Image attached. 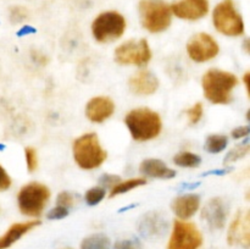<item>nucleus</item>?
Wrapping results in <instances>:
<instances>
[{
  "instance_id": "1",
  "label": "nucleus",
  "mask_w": 250,
  "mask_h": 249,
  "mask_svg": "<svg viewBox=\"0 0 250 249\" xmlns=\"http://www.w3.org/2000/svg\"><path fill=\"white\" fill-rule=\"evenodd\" d=\"M238 84L236 75L227 71L212 68L205 72L202 80L204 95L212 104L225 105L231 103L232 93Z\"/></svg>"
},
{
  "instance_id": "2",
  "label": "nucleus",
  "mask_w": 250,
  "mask_h": 249,
  "mask_svg": "<svg viewBox=\"0 0 250 249\" xmlns=\"http://www.w3.org/2000/svg\"><path fill=\"white\" fill-rule=\"evenodd\" d=\"M126 126L132 138L137 142H146L156 138L163 129L160 115L148 107L133 109L126 115Z\"/></svg>"
},
{
  "instance_id": "3",
  "label": "nucleus",
  "mask_w": 250,
  "mask_h": 249,
  "mask_svg": "<svg viewBox=\"0 0 250 249\" xmlns=\"http://www.w3.org/2000/svg\"><path fill=\"white\" fill-rule=\"evenodd\" d=\"M73 159L83 170H94L106 160V151L95 133H85L78 137L72 145Z\"/></svg>"
},
{
  "instance_id": "4",
  "label": "nucleus",
  "mask_w": 250,
  "mask_h": 249,
  "mask_svg": "<svg viewBox=\"0 0 250 249\" xmlns=\"http://www.w3.org/2000/svg\"><path fill=\"white\" fill-rule=\"evenodd\" d=\"M138 9L142 26L150 33H160L170 27L172 12L164 0H141Z\"/></svg>"
},
{
  "instance_id": "5",
  "label": "nucleus",
  "mask_w": 250,
  "mask_h": 249,
  "mask_svg": "<svg viewBox=\"0 0 250 249\" xmlns=\"http://www.w3.org/2000/svg\"><path fill=\"white\" fill-rule=\"evenodd\" d=\"M212 22L217 32L227 37H239L244 33V21L233 0H222L212 12Z\"/></svg>"
},
{
  "instance_id": "6",
  "label": "nucleus",
  "mask_w": 250,
  "mask_h": 249,
  "mask_svg": "<svg viewBox=\"0 0 250 249\" xmlns=\"http://www.w3.org/2000/svg\"><path fill=\"white\" fill-rule=\"evenodd\" d=\"M49 199H50V190L45 185L39 182H31L23 186L17 194L20 211L29 217H37L42 215Z\"/></svg>"
},
{
  "instance_id": "7",
  "label": "nucleus",
  "mask_w": 250,
  "mask_h": 249,
  "mask_svg": "<svg viewBox=\"0 0 250 249\" xmlns=\"http://www.w3.org/2000/svg\"><path fill=\"white\" fill-rule=\"evenodd\" d=\"M126 31V20L116 11L102 12L92 23V34L99 43L120 39Z\"/></svg>"
},
{
  "instance_id": "8",
  "label": "nucleus",
  "mask_w": 250,
  "mask_h": 249,
  "mask_svg": "<svg viewBox=\"0 0 250 249\" xmlns=\"http://www.w3.org/2000/svg\"><path fill=\"white\" fill-rule=\"evenodd\" d=\"M115 60L120 65L144 66L151 60V49L146 39H131L115 50Z\"/></svg>"
},
{
  "instance_id": "9",
  "label": "nucleus",
  "mask_w": 250,
  "mask_h": 249,
  "mask_svg": "<svg viewBox=\"0 0 250 249\" xmlns=\"http://www.w3.org/2000/svg\"><path fill=\"white\" fill-rule=\"evenodd\" d=\"M203 234L197 226L185 220L175 221L167 243V249H200Z\"/></svg>"
},
{
  "instance_id": "10",
  "label": "nucleus",
  "mask_w": 250,
  "mask_h": 249,
  "mask_svg": "<svg viewBox=\"0 0 250 249\" xmlns=\"http://www.w3.org/2000/svg\"><path fill=\"white\" fill-rule=\"evenodd\" d=\"M220 46L214 37L208 33H197L188 41L187 54L195 62H207L217 56Z\"/></svg>"
},
{
  "instance_id": "11",
  "label": "nucleus",
  "mask_w": 250,
  "mask_h": 249,
  "mask_svg": "<svg viewBox=\"0 0 250 249\" xmlns=\"http://www.w3.org/2000/svg\"><path fill=\"white\" fill-rule=\"evenodd\" d=\"M227 242L229 246L250 247V215L248 210H239L233 217L227 232Z\"/></svg>"
},
{
  "instance_id": "12",
  "label": "nucleus",
  "mask_w": 250,
  "mask_h": 249,
  "mask_svg": "<svg viewBox=\"0 0 250 249\" xmlns=\"http://www.w3.org/2000/svg\"><path fill=\"white\" fill-rule=\"evenodd\" d=\"M229 217V207L222 198H212L202 210V219L210 229H221Z\"/></svg>"
},
{
  "instance_id": "13",
  "label": "nucleus",
  "mask_w": 250,
  "mask_h": 249,
  "mask_svg": "<svg viewBox=\"0 0 250 249\" xmlns=\"http://www.w3.org/2000/svg\"><path fill=\"white\" fill-rule=\"evenodd\" d=\"M171 12L178 19L197 21L209 12L208 0H175L171 5Z\"/></svg>"
},
{
  "instance_id": "14",
  "label": "nucleus",
  "mask_w": 250,
  "mask_h": 249,
  "mask_svg": "<svg viewBox=\"0 0 250 249\" xmlns=\"http://www.w3.org/2000/svg\"><path fill=\"white\" fill-rule=\"evenodd\" d=\"M115 112V103L107 97L92 98L85 106V116L94 124H102L112 116Z\"/></svg>"
},
{
  "instance_id": "15",
  "label": "nucleus",
  "mask_w": 250,
  "mask_h": 249,
  "mask_svg": "<svg viewBox=\"0 0 250 249\" xmlns=\"http://www.w3.org/2000/svg\"><path fill=\"white\" fill-rule=\"evenodd\" d=\"M128 87L133 94L146 97L154 94L158 90L159 80L150 71L142 70L129 78Z\"/></svg>"
},
{
  "instance_id": "16",
  "label": "nucleus",
  "mask_w": 250,
  "mask_h": 249,
  "mask_svg": "<svg viewBox=\"0 0 250 249\" xmlns=\"http://www.w3.org/2000/svg\"><path fill=\"white\" fill-rule=\"evenodd\" d=\"M138 228L142 236L146 238H160L167 229V221L163 215L158 214V212H149L142 217Z\"/></svg>"
},
{
  "instance_id": "17",
  "label": "nucleus",
  "mask_w": 250,
  "mask_h": 249,
  "mask_svg": "<svg viewBox=\"0 0 250 249\" xmlns=\"http://www.w3.org/2000/svg\"><path fill=\"white\" fill-rule=\"evenodd\" d=\"M39 225V221L37 220H29V221L16 222L11 225L9 228L5 231L4 234L0 236V249H7L16 243L19 239H21L24 234L31 232L32 229L36 228Z\"/></svg>"
},
{
  "instance_id": "18",
  "label": "nucleus",
  "mask_w": 250,
  "mask_h": 249,
  "mask_svg": "<svg viewBox=\"0 0 250 249\" xmlns=\"http://www.w3.org/2000/svg\"><path fill=\"white\" fill-rule=\"evenodd\" d=\"M172 211L180 220H187L194 216L200 208V198L197 194L180 195L172 202Z\"/></svg>"
},
{
  "instance_id": "19",
  "label": "nucleus",
  "mask_w": 250,
  "mask_h": 249,
  "mask_svg": "<svg viewBox=\"0 0 250 249\" xmlns=\"http://www.w3.org/2000/svg\"><path fill=\"white\" fill-rule=\"evenodd\" d=\"M139 171L144 176L151 178H161V180H168L175 177L176 172L171 167H168L164 161L159 159H146L139 166Z\"/></svg>"
},
{
  "instance_id": "20",
  "label": "nucleus",
  "mask_w": 250,
  "mask_h": 249,
  "mask_svg": "<svg viewBox=\"0 0 250 249\" xmlns=\"http://www.w3.org/2000/svg\"><path fill=\"white\" fill-rule=\"evenodd\" d=\"M146 185V178L143 177H136V178H129L126 181H120L117 182L114 187L111 188V193L110 197H116V195L125 194V193L129 192V190L134 189L137 187Z\"/></svg>"
},
{
  "instance_id": "21",
  "label": "nucleus",
  "mask_w": 250,
  "mask_h": 249,
  "mask_svg": "<svg viewBox=\"0 0 250 249\" xmlns=\"http://www.w3.org/2000/svg\"><path fill=\"white\" fill-rule=\"evenodd\" d=\"M173 163L177 166H181V167L193 168L198 167L200 165L202 159H200L199 155L192 153V151H181V153L176 154V156L173 158Z\"/></svg>"
},
{
  "instance_id": "22",
  "label": "nucleus",
  "mask_w": 250,
  "mask_h": 249,
  "mask_svg": "<svg viewBox=\"0 0 250 249\" xmlns=\"http://www.w3.org/2000/svg\"><path fill=\"white\" fill-rule=\"evenodd\" d=\"M81 249H110V239L102 233L92 234L83 239Z\"/></svg>"
},
{
  "instance_id": "23",
  "label": "nucleus",
  "mask_w": 250,
  "mask_h": 249,
  "mask_svg": "<svg viewBox=\"0 0 250 249\" xmlns=\"http://www.w3.org/2000/svg\"><path fill=\"white\" fill-rule=\"evenodd\" d=\"M227 144H229V141H227L226 136H224V134H211V136H209L207 138L205 148H207V150L209 153L217 154L224 151Z\"/></svg>"
},
{
  "instance_id": "24",
  "label": "nucleus",
  "mask_w": 250,
  "mask_h": 249,
  "mask_svg": "<svg viewBox=\"0 0 250 249\" xmlns=\"http://www.w3.org/2000/svg\"><path fill=\"white\" fill-rule=\"evenodd\" d=\"M249 153V144L248 143H243V144H238L237 146H234L229 154H227L226 159H225V164L226 165H231V164L236 163V161L241 160L243 159L244 156H247V154Z\"/></svg>"
},
{
  "instance_id": "25",
  "label": "nucleus",
  "mask_w": 250,
  "mask_h": 249,
  "mask_svg": "<svg viewBox=\"0 0 250 249\" xmlns=\"http://www.w3.org/2000/svg\"><path fill=\"white\" fill-rule=\"evenodd\" d=\"M105 189L103 187H93L85 193V202L89 205H97L104 199Z\"/></svg>"
},
{
  "instance_id": "26",
  "label": "nucleus",
  "mask_w": 250,
  "mask_h": 249,
  "mask_svg": "<svg viewBox=\"0 0 250 249\" xmlns=\"http://www.w3.org/2000/svg\"><path fill=\"white\" fill-rule=\"evenodd\" d=\"M203 114H204V106L202 103H195L193 106L187 110V117L190 124H195L202 120Z\"/></svg>"
},
{
  "instance_id": "27",
  "label": "nucleus",
  "mask_w": 250,
  "mask_h": 249,
  "mask_svg": "<svg viewBox=\"0 0 250 249\" xmlns=\"http://www.w3.org/2000/svg\"><path fill=\"white\" fill-rule=\"evenodd\" d=\"M24 158H26V165L28 171L33 172L38 167V155H37V150L32 146L24 149Z\"/></svg>"
},
{
  "instance_id": "28",
  "label": "nucleus",
  "mask_w": 250,
  "mask_h": 249,
  "mask_svg": "<svg viewBox=\"0 0 250 249\" xmlns=\"http://www.w3.org/2000/svg\"><path fill=\"white\" fill-rule=\"evenodd\" d=\"M28 17V11L22 6H14L10 10V20L12 23H21Z\"/></svg>"
},
{
  "instance_id": "29",
  "label": "nucleus",
  "mask_w": 250,
  "mask_h": 249,
  "mask_svg": "<svg viewBox=\"0 0 250 249\" xmlns=\"http://www.w3.org/2000/svg\"><path fill=\"white\" fill-rule=\"evenodd\" d=\"M77 203V198L73 193L71 192H61L58 195V205H61L63 208H71Z\"/></svg>"
},
{
  "instance_id": "30",
  "label": "nucleus",
  "mask_w": 250,
  "mask_h": 249,
  "mask_svg": "<svg viewBox=\"0 0 250 249\" xmlns=\"http://www.w3.org/2000/svg\"><path fill=\"white\" fill-rule=\"evenodd\" d=\"M114 249H143L141 243L134 239H121L115 243Z\"/></svg>"
},
{
  "instance_id": "31",
  "label": "nucleus",
  "mask_w": 250,
  "mask_h": 249,
  "mask_svg": "<svg viewBox=\"0 0 250 249\" xmlns=\"http://www.w3.org/2000/svg\"><path fill=\"white\" fill-rule=\"evenodd\" d=\"M68 215V209L67 208H63L61 205H56L55 208L50 210L48 212V219L50 220H61L63 217H66Z\"/></svg>"
},
{
  "instance_id": "32",
  "label": "nucleus",
  "mask_w": 250,
  "mask_h": 249,
  "mask_svg": "<svg viewBox=\"0 0 250 249\" xmlns=\"http://www.w3.org/2000/svg\"><path fill=\"white\" fill-rule=\"evenodd\" d=\"M11 187V178L4 167L0 165V192L7 190Z\"/></svg>"
},
{
  "instance_id": "33",
  "label": "nucleus",
  "mask_w": 250,
  "mask_h": 249,
  "mask_svg": "<svg viewBox=\"0 0 250 249\" xmlns=\"http://www.w3.org/2000/svg\"><path fill=\"white\" fill-rule=\"evenodd\" d=\"M120 177L119 176H115V175H109V173H106V175L103 176L102 178H100V183H102L103 186H105V187H110L112 188L115 185H116L117 182H120Z\"/></svg>"
},
{
  "instance_id": "34",
  "label": "nucleus",
  "mask_w": 250,
  "mask_h": 249,
  "mask_svg": "<svg viewBox=\"0 0 250 249\" xmlns=\"http://www.w3.org/2000/svg\"><path fill=\"white\" fill-rule=\"evenodd\" d=\"M249 127L248 126H238L232 131V137L234 139H243L248 137Z\"/></svg>"
},
{
  "instance_id": "35",
  "label": "nucleus",
  "mask_w": 250,
  "mask_h": 249,
  "mask_svg": "<svg viewBox=\"0 0 250 249\" xmlns=\"http://www.w3.org/2000/svg\"><path fill=\"white\" fill-rule=\"evenodd\" d=\"M243 83L244 87H246L247 93L249 94V87H250V72H246L243 76Z\"/></svg>"
},
{
  "instance_id": "36",
  "label": "nucleus",
  "mask_w": 250,
  "mask_h": 249,
  "mask_svg": "<svg viewBox=\"0 0 250 249\" xmlns=\"http://www.w3.org/2000/svg\"><path fill=\"white\" fill-rule=\"evenodd\" d=\"M244 49H246L247 53H249V39H247V41L244 42Z\"/></svg>"
},
{
  "instance_id": "37",
  "label": "nucleus",
  "mask_w": 250,
  "mask_h": 249,
  "mask_svg": "<svg viewBox=\"0 0 250 249\" xmlns=\"http://www.w3.org/2000/svg\"><path fill=\"white\" fill-rule=\"evenodd\" d=\"M62 249H73V248H70V247H66V248H62Z\"/></svg>"
}]
</instances>
